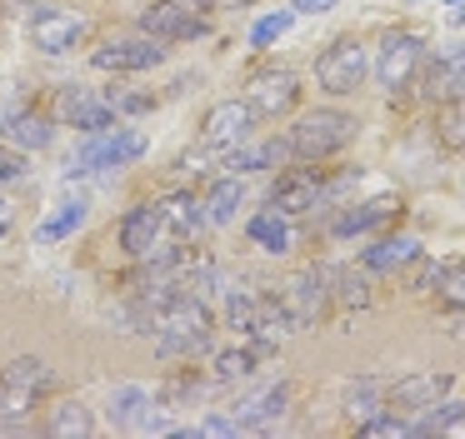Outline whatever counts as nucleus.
Segmentation results:
<instances>
[{"instance_id": "nucleus-5", "label": "nucleus", "mask_w": 465, "mask_h": 439, "mask_svg": "<svg viewBox=\"0 0 465 439\" xmlns=\"http://www.w3.org/2000/svg\"><path fill=\"white\" fill-rule=\"evenodd\" d=\"M365 70H371V55L355 35H341L315 55V85L325 95H355L365 85Z\"/></svg>"}, {"instance_id": "nucleus-21", "label": "nucleus", "mask_w": 465, "mask_h": 439, "mask_svg": "<svg viewBox=\"0 0 465 439\" xmlns=\"http://www.w3.org/2000/svg\"><path fill=\"white\" fill-rule=\"evenodd\" d=\"M395 205L401 200H391V195H381V200H365V205H345L341 215L331 220V235L335 239H355V235H371L381 220H391L395 215Z\"/></svg>"}, {"instance_id": "nucleus-28", "label": "nucleus", "mask_w": 465, "mask_h": 439, "mask_svg": "<svg viewBox=\"0 0 465 439\" xmlns=\"http://www.w3.org/2000/svg\"><path fill=\"white\" fill-rule=\"evenodd\" d=\"M85 215H91V205H85L81 195H75V200H61V210L41 220V229H35V239H41V245H55V239L75 235V229L85 225Z\"/></svg>"}, {"instance_id": "nucleus-38", "label": "nucleus", "mask_w": 465, "mask_h": 439, "mask_svg": "<svg viewBox=\"0 0 465 439\" xmlns=\"http://www.w3.org/2000/svg\"><path fill=\"white\" fill-rule=\"evenodd\" d=\"M361 434H371V439H411V424H405L401 415H371V419H361Z\"/></svg>"}, {"instance_id": "nucleus-45", "label": "nucleus", "mask_w": 465, "mask_h": 439, "mask_svg": "<svg viewBox=\"0 0 465 439\" xmlns=\"http://www.w3.org/2000/svg\"><path fill=\"white\" fill-rule=\"evenodd\" d=\"M455 20H460V25H465V0H460V10H455Z\"/></svg>"}, {"instance_id": "nucleus-12", "label": "nucleus", "mask_w": 465, "mask_h": 439, "mask_svg": "<svg viewBox=\"0 0 465 439\" xmlns=\"http://www.w3.org/2000/svg\"><path fill=\"white\" fill-rule=\"evenodd\" d=\"M245 100H251L255 115H291L295 105H301V80H295V70L275 65V70H255L251 85H245Z\"/></svg>"}, {"instance_id": "nucleus-26", "label": "nucleus", "mask_w": 465, "mask_h": 439, "mask_svg": "<svg viewBox=\"0 0 465 439\" xmlns=\"http://www.w3.org/2000/svg\"><path fill=\"white\" fill-rule=\"evenodd\" d=\"M245 235H251L265 255H285V249H291V215H281V210L271 205L245 225Z\"/></svg>"}, {"instance_id": "nucleus-46", "label": "nucleus", "mask_w": 465, "mask_h": 439, "mask_svg": "<svg viewBox=\"0 0 465 439\" xmlns=\"http://www.w3.org/2000/svg\"><path fill=\"white\" fill-rule=\"evenodd\" d=\"M450 5H460V0H450Z\"/></svg>"}, {"instance_id": "nucleus-24", "label": "nucleus", "mask_w": 465, "mask_h": 439, "mask_svg": "<svg viewBox=\"0 0 465 439\" xmlns=\"http://www.w3.org/2000/svg\"><path fill=\"white\" fill-rule=\"evenodd\" d=\"M45 434L51 439H91L95 434V415L81 405V399H61V405H51Z\"/></svg>"}, {"instance_id": "nucleus-6", "label": "nucleus", "mask_w": 465, "mask_h": 439, "mask_svg": "<svg viewBox=\"0 0 465 439\" xmlns=\"http://www.w3.org/2000/svg\"><path fill=\"white\" fill-rule=\"evenodd\" d=\"M275 305H281V315L291 319V329H311L315 319L325 315V305H331V269H301V275L285 279V289L275 295Z\"/></svg>"}, {"instance_id": "nucleus-8", "label": "nucleus", "mask_w": 465, "mask_h": 439, "mask_svg": "<svg viewBox=\"0 0 465 439\" xmlns=\"http://www.w3.org/2000/svg\"><path fill=\"white\" fill-rule=\"evenodd\" d=\"M420 60H425V40L415 30H391L381 40V50H375V80L395 95V90H405L420 75Z\"/></svg>"}, {"instance_id": "nucleus-17", "label": "nucleus", "mask_w": 465, "mask_h": 439, "mask_svg": "<svg viewBox=\"0 0 465 439\" xmlns=\"http://www.w3.org/2000/svg\"><path fill=\"white\" fill-rule=\"evenodd\" d=\"M425 100H455L465 95V45H440L430 60H420Z\"/></svg>"}, {"instance_id": "nucleus-9", "label": "nucleus", "mask_w": 465, "mask_h": 439, "mask_svg": "<svg viewBox=\"0 0 465 439\" xmlns=\"http://www.w3.org/2000/svg\"><path fill=\"white\" fill-rule=\"evenodd\" d=\"M55 125H71V130H81V135H101V130L121 125V115H115V105L101 95V90L65 85L61 100H55Z\"/></svg>"}, {"instance_id": "nucleus-39", "label": "nucleus", "mask_w": 465, "mask_h": 439, "mask_svg": "<svg viewBox=\"0 0 465 439\" xmlns=\"http://www.w3.org/2000/svg\"><path fill=\"white\" fill-rule=\"evenodd\" d=\"M21 175H25V150H15V145L0 140V185H15Z\"/></svg>"}, {"instance_id": "nucleus-19", "label": "nucleus", "mask_w": 465, "mask_h": 439, "mask_svg": "<svg viewBox=\"0 0 465 439\" xmlns=\"http://www.w3.org/2000/svg\"><path fill=\"white\" fill-rule=\"evenodd\" d=\"M165 239V220H161V210H155V200L151 205H135V210H125V220H121V249L125 255H151L155 245Z\"/></svg>"}, {"instance_id": "nucleus-42", "label": "nucleus", "mask_w": 465, "mask_h": 439, "mask_svg": "<svg viewBox=\"0 0 465 439\" xmlns=\"http://www.w3.org/2000/svg\"><path fill=\"white\" fill-rule=\"evenodd\" d=\"M331 5H335V0H295V10H301V15H325Z\"/></svg>"}, {"instance_id": "nucleus-33", "label": "nucleus", "mask_w": 465, "mask_h": 439, "mask_svg": "<svg viewBox=\"0 0 465 439\" xmlns=\"http://www.w3.org/2000/svg\"><path fill=\"white\" fill-rule=\"evenodd\" d=\"M435 135L445 150H465V95L440 100V115H435Z\"/></svg>"}, {"instance_id": "nucleus-2", "label": "nucleus", "mask_w": 465, "mask_h": 439, "mask_svg": "<svg viewBox=\"0 0 465 439\" xmlns=\"http://www.w3.org/2000/svg\"><path fill=\"white\" fill-rule=\"evenodd\" d=\"M51 385H55V369L41 355H21L0 369V434H21L25 415L51 395Z\"/></svg>"}, {"instance_id": "nucleus-25", "label": "nucleus", "mask_w": 465, "mask_h": 439, "mask_svg": "<svg viewBox=\"0 0 465 439\" xmlns=\"http://www.w3.org/2000/svg\"><path fill=\"white\" fill-rule=\"evenodd\" d=\"M145 409H151V389H145V385H115L105 415H111L115 429H135L145 419Z\"/></svg>"}, {"instance_id": "nucleus-34", "label": "nucleus", "mask_w": 465, "mask_h": 439, "mask_svg": "<svg viewBox=\"0 0 465 439\" xmlns=\"http://www.w3.org/2000/svg\"><path fill=\"white\" fill-rule=\"evenodd\" d=\"M375 409H385V385H381V379H355V385L345 389V415H351V419H371Z\"/></svg>"}, {"instance_id": "nucleus-1", "label": "nucleus", "mask_w": 465, "mask_h": 439, "mask_svg": "<svg viewBox=\"0 0 465 439\" xmlns=\"http://www.w3.org/2000/svg\"><path fill=\"white\" fill-rule=\"evenodd\" d=\"M211 309H205L201 295H191V289H175L171 299L161 305V315H155V355L171 359V365H181V359H195L211 349Z\"/></svg>"}, {"instance_id": "nucleus-10", "label": "nucleus", "mask_w": 465, "mask_h": 439, "mask_svg": "<svg viewBox=\"0 0 465 439\" xmlns=\"http://www.w3.org/2000/svg\"><path fill=\"white\" fill-rule=\"evenodd\" d=\"M285 409H291V379H261L235 399V424L251 429V434H265L285 419Z\"/></svg>"}, {"instance_id": "nucleus-32", "label": "nucleus", "mask_w": 465, "mask_h": 439, "mask_svg": "<svg viewBox=\"0 0 465 439\" xmlns=\"http://www.w3.org/2000/svg\"><path fill=\"white\" fill-rule=\"evenodd\" d=\"M255 365H261V355H255V349H221V355H215V385H235V379H251L255 375Z\"/></svg>"}, {"instance_id": "nucleus-30", "label": "nucleus", "mask_w": 465, "mask_h": 439, "mask_svg": "<svg viewBox=\"0 0 465 439\" xmlns=\"http://www.w3.org/2000/svg\"><path fill=\"white\" fill-rule=\"evenodd\" d=\"M331 279H335V285H331V299H335V305H341V309H365V305H371V269H331Z\"/></svg>"}, {"instance_id": "nucleus-41", "label": "nucleus", "mask_w": 465, "mask_h": 439, "mask_svg": "<svg viewBox=\"0 0 465 439\" xmlns=\"http://www.w3.org/2000/svg\"><path fill=\"white\" fill-rule=\"evenodd\" d=\"M235 429H241V424H235V415H231V419H225V415H211V419L201 424V434H211V439H231Z\"/></svg>"}, {"instance_id": "nucleus-13", "label": "nucleus", "mask_w": 465, "mask_h": 439, "mask_svg": "<svg viewBox=\"0 0 465 439\" xmlns=\"http://www.w3.org/2000/svg\"><path fill=\"white\" fill-rule=\"evenodd\" d=\"M85 35H91V25L75 10H31V45L45 50V55H65Z\"/></svg>"}, {"instance_id": "nucleus-18", "label": "nucleus", "mask_w": 465, "mask_h": 439, "mask_svg": "<svg viewBox=\"0 0 465 439\" xmlns=\"http://www.w3.org/2000/svg\"><path fill=\"white\" fill-rule=\"evenodd\" d=\"M0 140L31 155V150H45L55 140V120L41 110H11V115H0Z\"/></svg>"}, {"instance_id": "nucleus-27", "label": "nucleus", "mask_w": 465, "mask_h": 439, "mask_svg": "<svg viewBox=\"0 0 465 439\" xmlns=\"http://www.w3.org/2000/svg\"><path fill=\"white\" fill-rule=\"evenodd\" d=\"M465 419V399H435L430 409H420V419H411V439H430V434H445Z\"/></svg>"}, {"instance_id": "nucleus-20", "label": "nucleus", "mask_w": 465, "mask_h": 439, "mask_svg": "<svg viewBox=\"0 0 465 439\" xmlns=\"http://www.w3.org/2000/svg\"><path fill=\"white\" fill-rule=\"evenodd\" d=\"M155 210H161V220H165V235H175V239H195L205 225H211V215H205V200L185 195V190L155 200Z\"/></svg>"}, {"instance_id": "nucleus-36", "label": "nucleus", "mask_w": 465, "mask_h": 439, "mask_svg": "<svg viewBox=\"0 0 465 439\" xmlns=\"http://www.w3.org/2000/svg\"><path fill=\"white\" fill-rule=\"evenodd\" d=\"M195 399H201V379L191 375V369H181V375H171L161 385V405H195Z\"/></svg>"}, {"instance_id": "nucleus-16", "label": "nucleus", "mask_w": 465, "mask_h": 439, "mask_svg": "<svg viewBox=\"0 0 465 439\" xmlns=\"http://www.w3.org/2000/svg\"><path fill=\"white\" fill-rule=\"evenodd\" d=\"M450 395V375H440V369H420V375H405V379H395L391 389H385V409L391 415H420V409H430L435 399H445Z\"/></svg>"}, {"instance_id": "nucleus-44", "label": "nucleus", "mask_w": 465, "mask_h": 439, "mask_svg": "<svg viewBox=\"0 0 465 439\" xmlns=\"http://www.w3.org/2000/svg\"><path fill=\"white\" fill-rule=\"evenodd\" d=\"M181 5H191V10H201V15H205V10H215V0H181Z\"/></svg>"}, {"instance_id": "nucleus-11", "label": "nucleus", "mask_w": 465, "mask_h": 439, "mask_svg": "<svg viewBox=\"0 0 465 439\" xmlns=\"http://www.w3.org/2000/svg\"><path fill=\"white\" fill-rule=\"evenodd\" d=\"M141 30L155 35L161 45H181V40H201L211 25H205L201 10L181 5V0H155V5L141 10Z\"/></svg>"}, {"instance_id": "nucleus-29", "label": "nucleus", "mask_w": 465, "mask_h": 439, "mask_svg": "<svg viewBox=\"0 0 465 439\" xmlns=\"http://www.w3.org/2000/svg\"><path fill=\"white\" fill-rule=\"evenodd\" d=\"M241 205H245V185L235 175L215 180L211 195H205V215H211V225H231V220L241 215Z\"/></svg>"}, {"instance_id": "nucleus-15", "label": "nucleus", "mask_w": 465, "mask_h": 439, "mask_svg": "<svg viewBox=\"0 0 465 439\" xmlns=\"http://www.w3.org/2000/svg\"><path fill=\"white\" fill-rule=\"evenodd\" d=\"M325 180H321V170H311V165H291L281 180H275V190H271V205L281 210V215H311L315 205H325Z\"/></svg>"}, {"instance_id": "nucleus-14", "label": "nucleus", "mask_w": 465, "mask_h": 439, "mask_svg": "<svg viewBox=\"0 0 465 439\" xmlns=\"http://www.w3.org/2000/svg\"><path fill=\"white\" fill-rule=\"evenodd\" d=\"M251 125H255L251 100H221V105H211L205 120H201V145L235 150L241 140H251Z\"/></svg>"}, {"instance_id": "nucleus-4", "label": "nucleus", "mask_w": 465, "mask_h": 439, "mask_svg": "<svg viewBox=\"0 0 465 439\" xmlns=\"http://www.w3.org/2000/svg\"><path fill=\"white\" fill-rule=\"evenodd\" d=\"M145 155V135L131 125H111L101 130V135H85V145L71 155V165H65V175H95V170H125L135 165V160Z\"/></svg>"}, {"instance_id": "nucleus-31", "label": "nucleus", "mask_w": 465, "mask_h": 439, "mask_svg": "<svg viewBox=\"0 0 465 439\" xmlns=\"http://www.w3.org/2000/svg\"><path fill=\"white\" fill-rule=\"evenodd\" d=\"M430 289H435V299H440L445 309H465V265H460V259H450V265H435Z\"/></svg>"}, {"instance_id": "nucleus-3", "label": "nucleus", "mask_w": 465, "mask_h": 439, "mask_svg": "<svg viewBox=\"0 0 465 439\" xmlns=\"http://www.w3.org/2000/svg\"><path fill=\"white\" fill-rule=\"evenodd\" d=\"M355 130H361V120L355 115H345V110H311V115H301L291 125V150H295V160H331V155H341L345 145L355 140Z\"/></svg>"}, {"instance_id": "nucleus-22", "label": "nucleus", "mask_w": 465, "mask_h": 439, "mask_svg": "<svg viewBox=\"0 0 465 439\" xmlns=\"http://www.w3.org/2000/svg\"><path fill=\"white\" fill-rule=\"evenodd\" d=\"M420 259V239L411 235H391V239H375V245H365L361 265L371 269V275H395V269L415 265Z\"/></svg>"}, {"instance_id": "nucleus-43", "label": "nucleus", "mask_w": 465, "mask_h": 439, "mask_svg": "<svg viewBox=\"0 0 465 439\" xmlns=\"http://www.w3.org/2000/svg\"><path fill=\"white\" fill-rule=\"evenodd\" d=\"M5 229H11V205L0 200V235H5Z\"/></svg>"}, {"instance_id": "nucleus-23", "label": "nucleus", "mask_w": 465, "mask_h": 439, "mask_svg": "<svg viewBox=\"0 0 465 439\" xmlns=\"http://www.w3.org/2000/svg\"><path fill=\"white\" fill-rule=\"evenodd\" d=\"M291 140H265V145H235L231 155H225V170L231 175H251V170H265V165H281V160H291Z\"/></svg>"}, {"instance_id": "nucleus-40", "label": "nucleus", "mask_w": 465, "mask_h": 439, "mask_svg": "<svg viewBox=\"0 0 465 439\" xmlns=\"http://www.w3.org/2000/svg\"><path fill=\"white\" fill-rule=\"evenodd\" d=\"M135 429H141V434H181V429H175V424H171V419H165V415H161V409H155V405L145 409V419H141V424H135Z\"/></svg>"}, {"instance_id": "nucleus-35", "label": "nucleus", "mask_w": 465, "mask_h": 439, "mask_svg": "<svg viewBox=\"0 0 465 439\" xmlns=\"http://www.w3.org/2000/svg\"><path fill=\"white\" fill-rule=\"evenodd\" d=\"M105 100L115 105V115H145V110H155V95H151V90H135V85L105 90Z\"/></svg>"}, {"instance_id": "nucleus-7", "label": "nucleus", "mask_w": 465, "mask_h": 439, "mask_svg": "<svg viewBox=\"0 0 465 439\" xmlns=\"http://www.w3.org/2000/svg\"><path fill=\"white\" fill-rule=\"evenodd\" d=\"M165 60V45L155 35H111L91 50V65L105 70V75H141V70H155Z\"/></svg>"}, {"instance_id": "nucleus-37", "label": "nucleus", "mask_w": 465, "mask_h": 439, "mask_svg": "<svg viewBox=\"0 0 465 439\" xmlns=\"http://www.w3.org/2000/svg\"><path fill=\"white\" fill-rule=\"evenodd\" d=\"M291 20H295V10H275V15H265V20H255V30H251V45L255 50H271L275 40L291 30Z\"/></svg>"}]
</instances>
